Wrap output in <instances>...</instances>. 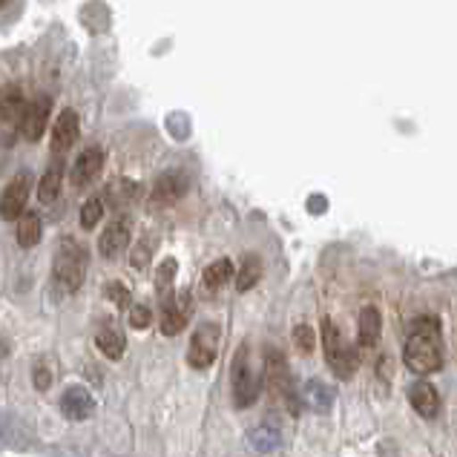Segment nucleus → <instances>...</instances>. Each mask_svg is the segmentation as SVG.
I'll list each match as a JSON object with an SVG mask.
<instances>
[{
    "label": "nucleus",
    "mask_w": 457,
    "mask_h": 457,
    "mask_svg": "<svg viewBox=\"0 0 457 457\" xmlns=\"http://www.w3.org/2000/svg\"><path fill=\"white\" fill-rule=\"evenodd\" d=\"M78 129H81V124H78V112L63 110L55 119V124H52V155H55V159L75 145Z\"/></svg>",
    "instance_id": "12"
},
{
    "label": "nucleus",
    "mask_w": 457,
    "mask_h": 457,
    "mask_svg": "<svg viewBox=\"0 0 457 457\" xmlns=\"http://www.w3.org/2000/svg\"><path fill=\"white\" fill-rule=\"evenodd\" d=\"M61 185H63V167L61 162L55 159V164H52L44 179H41V185H37V199H41V204H52L61 195Z\"/></svg>",
    "instance_id": "20"
},
{
    "label": "nucleus",
    "mask_w": 457,
    "mask_h": 457,
    "mask_svg": "<svg viewBox=\"0 0 457 457\" xmlns=\"http://www.w3.org/2000/svg\"><path fill=\"white\" fill-rule=\"evenodd\" d=\"M49 112H52V98L49 96H37L35 101H29V107H26L23 121H21V136L26 141H41L44 129L49 124Z\"/></svg>",
    "instance_id": "10"
},
{
    "label": "nucleus",
    "mask_w": 457,
    "mask_h": 457,
    "mask_svg": "<svg viewBox=\"0 0 457 457\" xmlns=\"http://www.w3.org/2000/svg\"><path fill=\"white\" fill-rule=\"evenodd\" d=\"M61 411L63 417H70V420H87V417L96 411V400L87 388L70 386L61 397Z\"/></svg>",
    "instance_id": "14"
},
{
    "label": "nucleus",
    "mask_w": 457,
    "mask_h": 457,
    "mask_svg": "<svg viewBox=\"0 0 457 457\" xmlns=\"http://www.w3.org/2000/svg\"><path fill=\"white\" fill-rule=\"evenodd\" d=\"M101 216H104V202L101 199H89V202H84V207H81V228H96L98 221H101Z\"/></svg>",
    "instance_id": "26"
},
{
    "label": "nucleus",
    "mask_w": 457,
    "mask_h": 457,
    "mask_svg": "<svg viewBox=\"0 0 457 457\" xmlns=\"http://www.w3.org/2000/svg\"><path fill=\"white\" fill-rule=\"evenodd\" d=\"M96 345L101 348L104 357L110 360H121L124 357V348H127V339H124V331L119 328L115 322H101L98 331H96Z\"/></svg>",
    "instance_id": "17"
},
{
    "label": "nucleus",
    "mask_w": 457,
    "mask_h": 457,
    "mask_svg": "<svg viewBox=\"0 0 457 457\" xmlns=\"http://www.w3.org/2000/svg\"><path fill=\"white\" fill-rule=\"evenodd\" d=\"M190 311H193V299L187 291H181L173 299L162 303V334L176 337V334L185 331V325L190 320Z\"/></svg>",
    "instance_id": "9"
},
{
    "label": "nucleus",
    "mask_w": 457,
    "mask_h": 457,
    "mask_svg": "<svg viewBox=\"0 0 457 457\" xmlns=\"http://www.w3.org/2000/svg\"><path fill=\"white\" fill-rule=\"evenodd\" d=\"M299 397H303V403L313 411H328L334 403V388L325 380H308Z\"/></svg>",
    "instance_id": "19"
},
{
    "label": "nucleus",
    "mask_w": 457,
    "mask_h": 457,
    "mask_svg": "<svg viewBox=\"0 0 457 457\" xmlns=\"http://www.w3.org/2000/svg\"><path fill=\"white\" fill-rule=\"evenodd\" d=\"M129 325H133V328H138V331L150 328V325H153V313H150V308H145V305L129 308Z\"/></svg>",
    "instance_id": "29"
},
{
    "label": "nucleus",
    "mask_w": 457,
    "mask_h": 457,
    "mask_svg": "<svg viewBox=\"0 0 457 457\" xmlns=\"http://www.w3.org/2000/svg\"><path fill=\"white\" fill-rule=\"evenodd\" d=\"M380 334H383V320H380V311L374 305H365L360 311V320H357V339L362 348H374L380 343Z\"/></svg>",
    "instance_id": "18"
},
{
    "label": "nucleus",
    "mask_w": 457,
    "mask_h": 457,
    "mask_svg": "<svg viewBox=\"0 0 457 457\" xmlns=\"http://www.w3.org/2000/svg\"><path fill=\"white\" fill-rule=\"evenodd\" d=\"M147 262H150V247H147V245L136 247V253H133V268H147Z\"/></svg>",
    "instance_id": "32"
},
{
    "label": "nucleus",
    "mask_w": 457,
    "mask_h": 457,
    "mask_svg": "<svg viewBox=\"0 0 457 457\" xmlns=\"http://www.w3.org/2000/svg\"><path fill=\"white\" fill-rule=\"evenodd\" d=\"M230 279H233V262H230V259H216L213 265L204 268V277H202L207 291H216V288H221V285H228Z\"/></svg>",
    "instance_id": "22"
},
{
    "label": "nucleus",
    "mask_w": 457,
    "mask_h": 457,
    "mask_svg": "<svg viewBox=\"0 0 457 457\" xmlns=\"http://www.w3.org/2000/svg\"><path fill=\"white\" fill-rule=\"evenodd\" d=\"M49 386H52V371L46 369L44 362H37L35 365V388L37 391H46Z\"/></svg>",
    "instance_id": "31"
},
{
    "label": "nucleus",
    "mask_w": 457,
    "mask_h": 457,
    "mask_svg": "<svg viewBox=\"0 0 457 457\" xmlns=\"http://www.w3.org/2000/svg\"><path fill=\"white\" fill-rule=\"evenodd\" d=\"M101 167H104V153L98 147H87L72 164V185L75 187L93 185V181L98 179V173H101Z\"/></svg>",
    "instance_id": "15"
},
{
    "label": "nucleus",
    "mask_w": 457,
    "mask_h": 457,
    "mask_svg": "<svg viewBox=\"0 0 457 457\" xmlns=\"http://www.w3.org/2000/svg\"><path fill=\"white\" fill-rule=\"evenodd\" d=\"M29 187H32V176L29 173H18L9 181L4 195H0V219L6 221H18L26 213V199H29Z\"/></svg>",
    "instance_id": "8"
},
{
    "label": "nucleus",
    "mask_w": 457,
    "mask_h": 457,
    "mask_svg": "<svg viewBox=\"0 0 457 457\" xmlns=\"http://www.w3.org/2000/svg\"><path fill=\"white\" fill-rule=\"evenodd\" d=\"M107 195L115 204H124L127 199H133L136 195V185H129V181H115V185H110Z\"/></svg>",
    "instance_id": "28"
},
{
    "label": "nucleus",
    "mask_w": 457,
    "mask_h": 457,
    "mask_svg": "<svg viewBox=\"0 0 457 457\" xmlns=\"http://www.w3.org/2000/svg\"><path fill=\"white\" fill-rule=\"evenodd\" d=\"M409 403H411V409L426 417V420H435L437 411H440V395H437V388L432 383H414L409 388Z\"/></svg>",
    "instance_id": "16"
},
{
    "label": "nucleus",
    "mask_w": 457,
    "mask_h": 457,
    "mask_svg": "<svg viewBox=\"0 0 457 457\" xmlns=\"http://www.w3.org/2000/svg\"><path fill=\"white\" fill-rule=\"evenodd\" d=\"M262 277V262H259V256H245V262L237 273V291H251L253 285Z\"/></svg>",
    "instance_id": "23"
},
{
    "label": "nucleus",
    "mask_w": 457,
    "mask_h": 457,
    "mask_svg": "<svg viewBox=\"0 0 457 457\" xmlns=\"http://www.w3.org/2000/svg\"><path fill=\"white\" fill-rule=\"evenodd\" d=\"M6 4H9V0H0V9H4V6H6Z\"/></svg>",
    "instance_id": "33"
},
{
    "label": "nucleus",
    "mask_w": 457,
    "mask_h": 457,
    "mask_svg": "<svg viewBox=\"0 0 457 457\" xmlns=\"http://www.w3.org/2000/svg\"><path fill=\"white\" fill-rule=\"evenodd\" d=\"M259 386L262 377L256 371V362L251 360V345L242 343L237 357H233V371H230V388H233V406L247 409L253 406L259 397Z\"/></svg>",
    "instance_id": "3"
},
{
    "label": "nucleus",
    "mask_w": 457,
    "mask_h": 457,
    "mask_svg": "<svg viewBox=\"0 0 457 457\" xmlns=\"http://www.w3.org/2000/svg\"><path fill=\"white\" fill-rule=\"evenodd\" d=\"M294 345H296L299 354H311L313 345H317L311 325H296V328H294Z\"/></svg>",
    "instance_id": "27"
},
{
    "label": "nucleus",
    "mask_w": 457,
    "mask_h": 457,
    "mask_svg": "<svg viewBox=\"0 0 457 457\" xmlns=\"http://www.w3.org/2000/svg\"><path fill=\"white\" fill-rule=\"evenodd\" d=\"M129 237H133V228H129V219H115L107 225V230L101 233V239H98V251L101 256H107V259H115L119 253L127 251V245H129Z\"/></svg>",
    "instance_id": "11"
},
{
    "label": "nucleus",
    "mask_w": 457,
    "mask_h": 457,
    "mask_svg": "<svg viewBox=\"0 0 457 457\" xmlns=\"http://www.w3.org/2000/svg\"><path fill=\"white\" fill-rule=\"evenodd\" d=\"M185 193H187V176L179 173V170H170V173H164L159 181H155L150 202H153V207H167V204L179 202Z\"/></svg>",
    "instance_id": "13"
},
{
    "label": "nucleus",
    "mask_w": 457,
    "mask_h": 457,
    "mask_svg": "<svg viewBox=\"0 0 457 457\" xmlns=\"http://www.w3.org/2000/svg\"><path fill=\"white\" fill-rule=\"evenodd\" d=\"M107 296L115 303V308H129V303H133V299H129V291L124 288V285H119V282L107 285Z\"/></svg>",
    "instance_id": "30"
},
{
    "label": "nucleus",
    "mask_w": 457,
    "mask_h": 457,
    "mask_svg": "<svg viewBox=\"0 0 457 457\" xmlns=\"http://www.w3.org/2000/svg\"><path fill=\"white\" fill-rule=\"evenodd\" d=\"M219 339H221V331L216 322H204L195 328L190 348H187V362L193 369H211L219 354Z\"/></svg>",
    "instance_id": "7"
},
{
    "label": "nucleus",
    "mask_w": 457,
    "mask_h": 457,
    "mask_svg": "<svg viewBox=\"0 0 457 457\" xmlns=\"http://www.w3.org/2000/svg\"><path fill=\"white\" fill-rule=\"evenodd\" d=\"M37 242H41V216L26 211L18 219V245L21 247H35Z\"/></svg>",
    "instance_id": "21"
},
{
    "label": "nucleus",
    "mask_w": 457,
    "mask_h": 457,
    "mask_svg": "<svg viewBox=\"0 0 457 457\" xmlns=\"http://www.w3.org/2000/svg\"><path fill=\"white\" fill-rule=\"evenodd\" d=\"M26 98H23V89L18 84H6L0 87V145L9 147L15 136L21 133V121H23V112H26Z\"/></svg>",
    "instance_id": "6"
},
{
    "label": "nucleus",
    "mask_w": 457,
    "mask_h": 457,
    "mask_svg": "<svg viewBox=\"0 0 457 457\" xmlns=\"http://www.w3.org/2000/svg\"><path fill=\"white\" fill-rule=\"evenodd\" d=\"M251 446L256 452H273L279 446V432H277V428H270V426H259L251 432Z\"/></svg>",
    "instance_id": "25"
},
{
    "label": "nucleus",
    "mask_w": 457,
    "mask_h": 457,
    "mask_svg": "<svg viewBox=\"0 0 457 457\" xmlns=\"http://www.w3.org/2000/svg\"><path fill=\"white\" fill-rule=\"evenodd\" d=\"M403 362L414 374H435L443 365L440 348V320L437 317H417L411 322L409 343L403 348Z\"/></svg>",
    "instance_id": "1"
},
{
    "label": "nucleus",
    "mask_w": 457,
    "mask_h": 457,
    "mask_svg": "<svg viewBox=\"0 0 457 457\" xmlns=\"http://www.w3.org/2000/svg\"><path fill=\"white\" fill-rule=\"evenodd\" d=\"M176 259H164V262L159 265V273H155V291H159L162 303H167V299H173V279H176Z\"/></svg>",
    "instance_id": "24"
},
{
    "label": "nucleus",
    "mask_w": 457,
    "mask_h": 457,
    "mask_svg": "<svg viewBox=\"0 0 457 457\" xmlns=\"http://www.w3.org/2000/svg\"><path fill=\"white\" fill-rule=\"evenodd\" d=\"M322 345H325V362L331 365V371L339 377V380H348L354 377L360 369V354L354 345H348L339 328L334 325V320L325 317L322 320Z\"/></svg>",
    "instance_id": "4"
},
{
    "label": "nucleus",
    "mask_w": 457,
    "mask_h": 457,
    "mask_svg": "<svg viewBox=\"0 0 457 457\" xmlns=\"http://www.w3.org/2000/svg\"><path fill=\"white\" fill-rule=\"evenodd\" d=\"M265 383H268L270 395L277 397L291 414L299 411V403H303V397L296 395L291 369H288V362H285V357L279 354L277 348H268L265 351Z\"/></svg>",
    "instance_id": "5"
},
{
    "label": "nucleus",
    "mask_w": 457,
    "mask_h": 457,
    "mask_svg": "<svg viewBox=\"0 0 457 457\" xmlns=\"http://www.w3.org/2000/svg\"><path fill=\"white\" fill-rule=\"evenodd\" d=\"M87 277V251L78 242L67 239L58 245L55 262H52V279H55L61 294H72L81 288Z\"/></svg>",
    "instance_id": "2"
}]
</instances>
